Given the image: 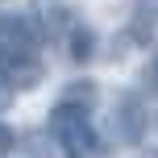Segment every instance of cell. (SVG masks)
I'll list each match as a JSON object with an SVG mask.
<instances>
[{
	"mask_svg": "<svg viewBox=\"0 0 158 158\" xmlns=\"http://www.w3.org/2000/svg\"><path fill=\"white\" fill-rule=\"evenodd\" d=\"M96 112V87L87 83H67L63 96L50 108V133L67 158H100V133L92 125Z\"/></svg>",
	"mask_w": 158,
	"mask_h": 158,
	"instance_id": "1",
	"label": "cell"
},
{
	"mask_svg": "<svg viewBox=\"0 0 158 158\" xmlns=\"http://www.w3.org/2000/svg\"><path fill=\"white\" fill-rule=\"evenodd\" d=\"M8 150H13V129L0 121V158H8Z\"/></svg>",
	"mask_w": 158,
	"mask_h": 158,
	"instance_id": "5",
	"label": "cell"
},
{
	"mask_svg": "<svg viewBox=\"0 0 158 158\" xmlns=\"http://www.w3.org/2000/svg\"><path fill=\"white\" fill-rule=\"evenodd\" d=\"M121 121H125V142H137V137H142V121H146V112H142V104L133 100V96H125V100H121Z\"/></svg>",
	"mask_w": 158,
	"mask_h": 158,
	"instance_id": "4",
	"label": "cell"
},
{
	"mask_svg": "<svg viewBox=\"0 0 158 158\" xmlns=\"http://www.w3.org/2000/svg\"><path fill=\"white\" fill-rule=\"evenodd\" d=\"M8 96H13V83H8L4 75H0V108H4V104H8Z\"/></svg>",
	"mask_w": 158,
	"mask_h": 158,
	"instance_id": "6",
	"label": "cell"
},
{
	"mask_svg": "<svg viewBox=\"0 0 158 158\" xmlns=\"http://www.w3.org/2000/svg\"><path fill=\"white\" fill-rule=\"evenodd\" d=\"M63 46H67V54H71L75 63H83V58L92 54V29H87L83 21H67V33H63Z\"/></svg>",
	"mask_w": 158,
	"mask_h": 158,
	"instance_id": "3",
	"label": "cell"
},
{
	"mask_svg": "<svg viewBox=\"0 0 158 158\" xmlns=\"http://www.w3.org/2000/svg\"><path fill=\"white\" fill-rule=\"evenodd\" d=\"M0 75L13 83V92L42 79V29L25 13L0 17Z\"/></svg>",
	"mask_w": 158,
	"mask_h": 158,
	"instance_id": "2",
	"label": "cell"
}]
</instances>
